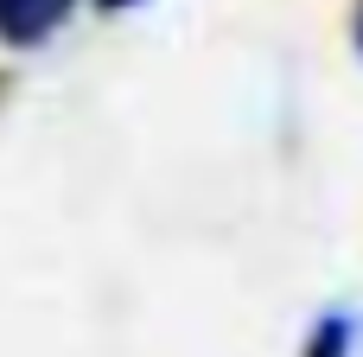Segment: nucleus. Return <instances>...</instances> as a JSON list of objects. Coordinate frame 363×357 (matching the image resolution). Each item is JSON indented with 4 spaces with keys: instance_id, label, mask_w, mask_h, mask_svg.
Instances as JSON below:
<instances>
[{
    "instance_id": "1",
    "label": "nucleus",
    "mask_w": 363,
    "mask_h": 357,
    "mask_svg": "<svg viewBox=\"0 0 363 357\" xmlns=\"http://www.w3.org/2000/svg\"><path fill=\"white\" fill-rule=\"evenodd\" d=\"M70 6L77 0H0V45H13V51L45 45L51 32H64Z\"/></svg>"
},
{
    "instance_id": "2",
    "label": "nucleus",
    "mask_w": 363,
    "mask_h": 357,
    "mask_svg": "<svg viewBox=\"0 0 363 357\" xmlns=\"http://www.w3.org/2000/svg\"><path fill=\"white\" fill-rule=\"evenodd\" d=\"M351 339H357V313H332V319L313 326L306 357H351Z\"/></svg>"
},
{
    "instance_id": "3",
    "label": "nucleus",
    "mask_w": 363,
    "mask_h": 357,
    "mask_svg": "<svg viewBox=\"0 0 363 357\" xmlns=\"http://www.w3.org/2000/svg\"><path fill=\"white\" fill-rule=\"evenodd\" d=\"M96 6H108V13H121V6H140V0H96Z\"/></svg>"
},
{
    "instance_id": "4",
    "label": "nucleus",
    "mask_w": 363,
    "mask_h": 357,
    "mask_svg": "<svg viewBox=\"0 0 363 357\" xmlns=\"http://www.w3.org/2000/svg\"><path fill=\"white\" fill-rule=\"evenodd\" d=\"M357 45H363V13H357Z\"/></svg>"
}]
</instances>
